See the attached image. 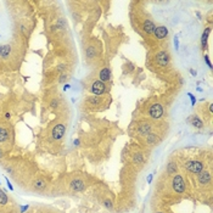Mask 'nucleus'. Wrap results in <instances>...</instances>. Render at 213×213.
Listing matches in <instances>:
<instances>
[{"label":"nucleus","instance_id":"31","mask_svg":"<svg viewBox=\"0 0 213 213\" xmlns=\"http://www.w3.org/2000/svg\"><path fill=\"white\" fill-rule=\"evenodd\" d=\"M151 181H152V174H149V177H147V184H151Z\"/></svg>","mask_w":213,"mask_h":213},{"label":"nucleus","instance_id":"25","mask_svg":"<svg viewBox=\"0 0 213 213\" xmlns=\"http://www.w3.org/2000/svg\"><path fill=\"white\" fill-rule=\"evenodd\" d=\"M104 205H105L108 209H111V208L113 207V204H112V202H111L110 200H105V201H104Z\"/></svg>","mask_w":213,"mask_h":213},{"label":"nucleus","instance_id":"27","mask_svg":"<svg viewBox=\"0 0 213 213\" xmlns=\"http://www.w3.org/2000/svg\"><path fill=\"white\" fill-rule=\"evenodd\" d=\"M174 45H175V49L179 50V38L178 37H174Z\"/></svg>","mask_w":213,"mask_h":213},{"label":"nucleus","instance_id":"11","mask_svg":"<svg viewBox=\"0 0 213 213\" xmlns=\"http://www.w3.org/2000/svg\"><path fill=\"white\" fill-rule=\"evenodd\" d=\"M111 77H112V73H111V69L108 67H104L99 73V80H101V82H110Z\"/></svg>","mask_w":213,"mask_h":213},{"label":"nucleus","instance_id":"9","mask_svg":"<svg viewBox=\"0 0 213 213\" xmlns=\"http://www.w3.org/2000/svg\"><path fill=\"white\" fill-rule=\"evenodd\" d=\"M154 34H155V37H156L157 39L162 40V39L167 38V35H168V28L165 27V26H158V27L155 28Z\"/></svg>","mask_w":213,"mask_h":213},{"label":"nucleus","instance_id":"8","mask_svg":"<svg viewBox=\"0 0 213 213\" xmlns=\"http://www.w3.org/2000/svg\"><path fill=\"white\" fill-rule=\"evenodd\" d=\"M149 133H151V124L149 122H143L138 127V134L140 136H146Z\"/></svg>","mask_w":213,"mask_h":213},{"label":"nucleus","instance_id":"18","mask_svg":"<svg viewBox=\"0 0 213 213\" xmlns=\"http://www.w3.org/2000/svg\"><path fill=\"white\" fill-rule=\"evenodd\" d=\"M87 101H88V104H89L90 106H99V105L101 104V99H100V96H96V95H94V96H89V97L87 99Z\"/></svg>","mask_w":213,"mask_h":213},{"label":"nucleus","instance_id":"19","mask_svg":"<svg viewBox=\"0 0 213 213\" xmlns=\"http://www.w3.org/2000/svg\"><path fill=\"white\" fill-rule=\"evenodd\" d=\"M177 169H178V167H177L175 162H169L168 166H167V173L170 174V175H173V174L177 173Z\"/></svg>","mask_w":213,"mask_h":213},{"label":"nucleus","instance_id":"33","mask_svg":"<svg viewBox=\"0 0 213 213\" xmlns=\"http://www.w3.org/2000/svg\"><path fill=\"white\" fill-rule=\"evenodd\" d=\"M209 112H211V113H213V104H211V105H209Z\"/></svg>","mask_w":213,"mask_h":213},{"label":"nucleus","instance_id":"37","mask_svg":"<svg viewBox=\"0 0 213 213\" xmlns=\"http://www.w3.org/2000/svg\"><path fill=\"white\" fill-rule=\"evenodd\" d=\"M74 145H76V146L79 145V140H76V141H74Z\"/></svg>","mask_w":213,"mask_h":213},{"label":"nucleus","instance_id":"3","mask_svg":"<svg viewBox=\"0 0 213 213\" xmlns=\"http://www.w3.org/2000/svg\"><path fill=\"white\" fill-rule=\"evenodd\" d=\"M172 186H173V190L178 194H183L185 191V181L183 179L181 175L177 174L173 177V180H172Z\"/></svg>","mask_w":213,"mask_h":213},{"label":"nucleus","instance_id":"34","mask_svg":"<svg viewBox=\"0 0 213 213\" xmlns=\"http://www.w3.org/2000/svg\"><path fill=\"white\" fill-rule=\"evenodd\" d=\"M190 73H191L192 76H196V71H194V69H190Z\"/></svg>","mask_w":213,"mask_h":213},{"label":"nucleus","instance_id":"21","mask_svg":"<svg viewBox=\"0 0 213 213\" xmlns=\"http://www.w3.org/2000/svg\"><path fill=\"white\" fill-rule=\"evenodd\" d=\"M133 162H134V163H136V165L143 163V162H144V155L140 154V152L135 154V155L133 156Z\"/></svg>","mask_w":213,"mask_h":213},{"label":"nucleus","instance_id":"16","mask_svg":"<svg viewBox=\"0 0 213 213\" xmlns=\"http://www.w3.org/2000/svg\"><path fill=\"white\" fill-rule=\"evenodd\" d=\"M158 141V136H157V134L156 133H149L147 135H146V143L149 144V145H156V143Z\"/></svg>","mask_w":213,"mask_h":213},{"label":"nucleus","instance_id":"26","mask_svg":"<svg viewBox=\"0 0 213 213\" xmlns=\"http://www.w3.org/2000/svg\"><path fill=\"white\" fill-rule=\"evenodd\" d=\"M67 78H68V77H67L66 74H62V76H61V77L58 78V83H64V82H66Z\"/></svg>","mask_w":213,"mask_h":213},{"label":"nucleus","instance_id":"2","mask_svg":"<svg viewBox=\"0 0 213 213\" xmlns=\"http://www.w3.org/2000/svg\"><path fill=\"white\" fill-rule=\"evenodd\" d=\"M163 112H165V111H163V106H162L161 104H152L149 107V111H147L149 116L152 119H160V118H162Z\"/></svg>","mask_w":213,"mask_h":213},{"label":"nucleus","instance_id":"32","mask_svg":"<svg viewBox=\"0 0 213 213\" xmlns=\"http://www.w3.org/2000/svg\"><path fill=\"white\" fill-rule=\"evenodd\" d=\"M10 117H11V115H10L9 112H6V113H5V118H6V119H10Z\"/></svg>","mask_w":213,"mask_h":213},{"label":"nucleus","instance_id":"7","mask_svg":"<svg viewBox=\"0 0 213 213\" xmlns=\"http://www.w3.org/2000/svg\"><path fill=\"white\" fill-rule=\"evenodd\" d=\"M69 188L72 189L73 191H83L85 189V183L82 180V179H73L71 181L69 184Z\"/></svg>","mask_w":213,"mask_h":213},{"label":"nucleus","instance_id":"22","mask_svg":"<svg viewBox=\"0 0 213 213\" xmlns=\"http://www.w3.org/2000/svg\"><path fill=\"white\" fill-rule=\"evenodd\" d=\"M9 202V199H7V195L5 194V192L0 189V205H3V206H5L6 204Z\"/></svg>","mask_w":213,"mask_h":213},{"label":"nucleus","instance_id":"6","mask_svg":"<svg viewBox=\"0 0 213 213\" xmlns=\"http://www.w3.org/2000/svg\"><path fill=\"white\" fill-rule=\"evenodd\" d=\"M156 64L160 67L168 66V64H169V54L167 51H165V50H162V51L157 53V55H156Z\"/></svg>","mask_w":213,"mask_h":213},{"label":"nucleus","instance_id":"15","mask_svg":"<svg viewBox=\"0 0 213 213\" xmlns=\"http://www.w3.org/2000/svg\"><path fill=\"white\" fill-rule=\"evenodd\" d=\"M11 54V46L4 44V45H0V57L3 58H7Z\"/></svg>","mask_w":213,"mask_h":213},{"label":"nucleus","instance_id":"14","mask_svg":"<svg viewBox=\"0 0 213 213\" xmlns=\"http://www.w3.org/2000/svg\"><path fill=\"white\" fill-rule=\"evenodd\" d=\"M209 33H211V27H207L204 33L201 35V45H202V49H207V40H208V37H209Z\"/></svg>","mask_w":213,"mask_h":213},{"label":"nucleus","instance_id":"24","mask_svg":"<svg viewBox=\"0 0 213 213\" xmlns=\"http://www.w3.org/2000/svg\"><path fill=\"white\" fill-rule=\"evenodd\" d=\"M188 96H189L190 100H191V105L195 106V104H196V97H195V95L192 94V93H188Z\"/></svg>","mask_w":213,"mask_h":213},{"label":"nucleus","instance_id":"5","mask_svg":"<svg viewBox=\"0 0 213 213\" xmlns=\"http://www.w3.org/2000/svg\"><path fill=\"white\" fill-rule=\"evenodd\" d=\"M65 131H66V127L65 124L62 123H58L56 124L54 128H53V131H51V136L54 140H61L65 135Z\"/></svg>","mask_w":213,"mask_h":213},{"label":"nucleus","instance_id":"38","mask_svg":"<svg viewBox=\"0 0 213 213\" xmlns=\"http://www.w3.org/2000/svg\"><path fill=\"white\" fill-rule=\"evenodd\" d=\"M1 157H3V151L0 150V158H1Z\"/></svg>","mask_w":213,"mask_h":213},{"label":"nucleus","instance_id":"12","mask_svg":"<svg viewBox=\"0 0 213 213\" xmlns=\"http://www.w3.org/2000/svg\"><path fill=\"white\" fill-rule=\"evenodd\" d=\"M199 175V183L201 185H207L211 183V173L207 170H202Z\"/></svg>","mask_w":213,"mask_h":213},{"label":"nucleus","instance_id":"35","mask_svg":"<svg viewBox=\"0 0 213 213\" xmlns=\"http://www.w3.org/2000/svg\"><path fill=\"white\" fill-rule=\"evenodd\" d=\"M69 89V84H65V87H64V90H68Z\"/></svg>","mask_w":213,"mask_h":213},{"label":"nucleus","instance_id":"36","mask_svg":"<svg viewBox=\"0 0 213 213\" xmlns=\"http://www.w3.org/2000/svg\"><path fill=\"white\" fill-rule=\"evenodd\" d=\"M28 208H29V206H23L21 209H22V212H25V211H26V209H28Z\"/></svg>","mask_w":213,"mask_h":213},{"label":"nucleus","instance_id":"4","mask_svg":"<svg viewBox=\"0 0 213 213\" xmlns=\"http://www.w3.org/2000/svg\"><path fill=\"white\" fill-rule=\"evenodd\" d=\"M90 91H91V93H93L94 95L100 96V95H103L105 91H106V85H105L104 82H101V80H95V82L91 84Z\"/></svg>","mask_w":213,"mask_h":213},{"label":"nucleus","instance_id":"13","mask_svg":"<svg viewBox=\"0 0 213 213\" xmlns=\"http://www.w3.org/2000/svg\"><path fill=\"white\" fill-rule=\"evenodd\" d=\"M155 28H156V25L151 21V19H146V21H144L143 23V30L145 33L147 34H152L155 32Z\"/></svg>","mask_w":213,"mask_h":213},{"label":"nucleus","instance_id":"28","mask_svg":"<svg viewBox=\"0 0 213 213\" xmlns=\"http://www.w3.org/2000/svg\"><path fill=\"white\" fill-rule=\"evenodd\" d=\"M65 69H66V66H65V65H58V66H57V71H58V72H64Z\"/></svg>","mask_w":213,"mask_h":213},{"label":"nucleus","instance_id":"20","mask_svg":"<svg viewBox=\"0 0 213 213\" xmlns=\"http://www.w3.org/2000/svg\"><path fill=\"white\" fill-rule=\"evenodd\" d=\"M9 139V131L6 128H0V143H5Z\"/></svg>","mask_w":213,"mask_h":213},{"label":"nucleus","instance_id":"17","mask_svg":"<svg viewBox=\"0 0 213 213\" xmlns=\"http://www.w3.org/2000/svg\"><path fill=\"white\" fill-rule=\"evenodd\" d=\"M33 186H34L35 190H43V189L46 188V183L43 179H35L33 181Z\"/></svg>","mask_w":213,"mask_h":213},{"label":"nucleus","instance_id":"23","mask_svg":"<svg viewBox=\"0 0 213 213\" xmlns=\"http://www.w3.org/2000/svg\"><path fill=\"white\" fill-rule=\"evenodd\" d=\"M58 105H60V101L57 99H54V100L50 101V107H51V108H57Z\"/></svg>","mask_w":213,"mask_h":213},{"label":"nucleus","instance_id":"29","mask_svg":"<svg viewBox=\"0 0 213 213\" xmlns=\"http://www.w3.org/2000/svg\"><path fill=\"white\" fill-rule=\"evenodd\" d=\"M205 62L207 64V66H208L209 68H212V64H211V61H209V58H208V56H207V55L205 56Z\"/></svg>","mask_w":213,"mask_h":213},{"label":"nucleus","instance_id":"1","mask_svg":"<svg viewBox=\"0 0 213 213\" xmlns=\"http://www.w3.org/2000/svg\"><path fill=\"white\" fill-rule=\"evenodd\" d=\"M184 167L190 170L191 173H195V174H200L202 170H204V163L200 161H195V160H190L188 162H185Z\"/></svg>","mask_w":213,"mask_h":213},{"label":"nucleus","instance_id":"10","mask_svg":"<svg viewBox=\"0 0 213 213\" xmlns=\"http://www.w3.org/2000/svg\"><path fill=\"white\" fill-rule=\"evenodd\" d=\"M188 122L189 123L194 127V128H196V129H201L202 127H204V122H202V119L199 117V116H196V115H192V116H190L189 118H188Z\"/></svg>","mask_w":213,"mask_h":213},{"label":"nucleus","instance_id":"39","mask_svg":"<svg viewBox=\"0 0 213 213\" xmlns=\"http://www.w3.org/2000/svg\"><path fill=\"white\" fill-rule=\"evenodd\" d=\"M157 213H163V212H157Z\"/></svg>","mask_w":213,"mask_h":213},{"label":"nucleus","instance_id":"30","mask_svg":"<svg viewBox=\"0 0 213 213\" xmlns=\"http://www.w3.org/2000/svg\"><path fill=\"white\" fill-rule=\"evenodd\" d=\"M6 184H7V188H9L10 190H11V191L14 190V186L11 185V183H10V181H9V179H7V178H6Z\"/></svg>","mask_w":213,"mask_h":213}]
</instances>
